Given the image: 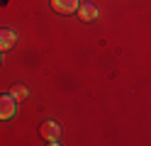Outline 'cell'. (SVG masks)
I'll return each instance as SVG.
<instances>
[{
  "label": "cell",
  "mask_w": 151,
  "mask_h": 146,
  "mask_svg": "<svg viewBox=\"0 0 151 146\" xmlns=\"http://www.w3.org/2000/svg\"><path fill=\"white\" fill-rule=\"evenodd\" d=\"M39 134L46 139V144H54V146H59V144H61V127L56 124L54 119H49V122H42V127H39Z\"/></svg>",
  "instance_id": "1"
},
{
  "label": "cell",
  "mask_w": 151,
  "mask_h": 146,
  "mask_svg": "<svg viewBox=\"0 0 151 146\" xmlns=\"http://www.w3.org/2000/svg\"><path fill=\"white\" fill-rule=\"evenodd\" d=\"M17 110V100L10 95V93H5V95H0V119H10V117L15 114Z\"/></svg>",
  "instance_id": "2"
},
{
  "label": "cell",
  "mask_w": 151,
  "mask_h": 146,
  "mask_svg": "<svg viewBox=\"0 0 151 146\" xmlns=\"http://www.w3.org/2000/svg\"><path fill=\"white\" fill-rule=\"evenodd\" d=\"M51 7L59 15H73V12H78L81 3L78 0H51Z\"/></svg>",
  "instance_id": "3"
},
{
  "label": "cell",
  "mask_w": 151,
  "mask_h": 146,
  "mask_svg": "<svg viewBox=\"0 0 151 146\" xmlns=\"http://www.w3.org/2000/svg\"><path fill=\"white\" fill-rule=\"evenodd\" d=\"M17 42V34L12 29H0V51H7V49H12Z\"/></svg>",
  "instance_id": "4"
},
{
  "label": "cell",
  "mask_w": 151,
  "mask_h": 146,
  "mask_svg": "<svg viewBox=\"0 0 151 146\" xmlns=\"http://www.w3.org/2000/svg\"><path fill=\"white\" fill-rule=\"evenodd\" d=\"M78 17L83 19V22H90V19L98 17V7L93 5V3H81V7H78Z\"/></svg>",
  "instance_id": "5"
},
{
  "label": "cell",
  "mask_w": 151,
  "mask_h": 146,
  "mask_svg": "<svg viewBox=\"0 0 151 146\" xmlns=\"http://www.w3.org/2000/svg\"><path fill=\"white\" fill-rule=\"evenodd\" d=\"M10 95L15 97L17 102H20V100H24V97H27V88H22V85H15L12 90H10Z\"/></svg>",
  "instance_id": "6"
},
{
  "label": "cell",
  "mask_w": 151,
  "mask_h": 146,
  "mask_svg": "<svg viewBox=\"0 0 151 146\" xmlns=\"http://www.w3.org/2000/svg\"><path fill=\"white\" fill-rule=\"evenodd\" d=\"M0 54H3V51H0ZM0 63H3V56H0Z\"/></svg>",
  "instance_id": "7"
}]
</instances>
